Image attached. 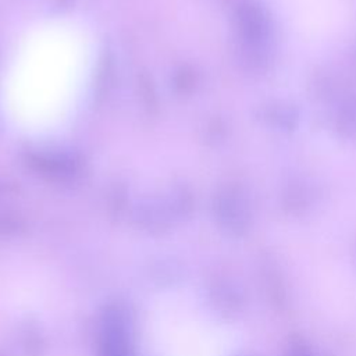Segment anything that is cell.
<instances>
[{"label":"cell","instance_id":"obj_1","mask_svg":"<svg viewBox=\"0 0 356 356\" xmlns=\"http://www.w3.org/2000/svg\"><path fill=\"white\" fill-rule=\"evenodd\" d=\"M214 216L220 228L235 238L246 235L253 222L250 199L239 185L222 188L214 199Z\"/></svg>","mask_w":356,"mask_h":356},{"label":"cell","instance_id":"obj_2","mask_svg":"<svg viewBox=\"0 0 356 356\" xmlns=\"http://www.w3.org/2000/svg\"><path fill=\"white\" fill-rule=\"evenodd\" d=\"M207 298L213 310L224 318H234L246 305L243 288L234 280L218 277L207 286Z\"/></svg>","mask_w":356,"mask_h":356},{"label":"cell","instance_id":"obj_3","mask_svg":"<svg viewBox=\"0 0 356 356\" xmlns=\"http://www.w3.org/2000/svg\"><path fill=\"white\" fill-rule=\"evenodd\" d=\"M316 200L313 186L300 178L291 179L281 192V206L285 213L291 216L306 214Z\"/></svg>","mask_w":356,"mask_h":356},{"label":"cell","instance_id":"obj_4","mask_svg":"<svg viewBox=\"0 0 356 356\" xmlns=\"http://www.w3.org/2000/svg\"><path fill=\"white\" fill-rule=\"evenodd\" d=\"M257 118L268 127L281 132H292L299 125V110L284 102H273L263 104L257 110Z\"/></svg>","mask_w":356,"mask_h":356},{"label":"cell","instance_id":"obj_5","mask_svg":"<svg viewBox=\"0 0 356 356\" xmlns=\"http://www.w3.org/2000/svg\"><path fill=\"white\" fill-rule=\"evenodd\" d=\"M334 129L345 140H356V95H349L339 103L335 117Z\"/></svg>","mask_w":356,"mask_h":356},{"label":"cell","instance_id":"obj_6","mask_svg":"<svg viewBox=\"0 0 356 356\" xmlns=\"http://www.w3.org/2000/svg\"><path fill=\"white\" fill-rule=\"evenodd\" d=\"M132 325L131 310L122 303H110L102 313V331L129 334Z\"/></svg>","mask_w":356,"mask_h":356},{"label":"cell","instance_id":"obj_7","mask_svg":"<svg viewBox=\"0 0 356 356\" xmlns=\"http://www.w3.org/2000/svg\"><path fill=\"white\" fill-rule=\"evenodd\" d=\"M263 281L271 302L277 307H284L286 303L285 284L282 277L280 275V271L268 261L263 266Z\"/></svg>","mask_w":356,"mask_h":356},{"label":"cell","instance_id":"obj_8","mask_svg":"<svg viewBox=\"0 0 356 356\" xmlns=\"http://www.w3.org/2000/svg\"><path fill=\"white\" fill-rule=\"evenodd\" d=\"M153 277L159 284H172L174 280L181 277V270L171 261H159L153 268Z\"/></svg>","mask_w":356,"mask_h":356},{"label":"cell","instance_id":"obj_9","mask_svg":"<svg viewBox=\"0 0 356 356\" xmlns=\"http://www.w3.org/2000/svg\"><path fill=\"white\" fill-rule=\"evenodd\" d=\"M285 356H320L317 355L310 343L300 335H293L286 346Z\"/></svg>","mask_w":356,"mask_h":356},{"label":"cell","instance_id":"obj_10","mask_svg":"<svg viewBox=\"0 0 356 356\" xmlns=\"http://www.w3.org/2000/svg\"><path fill=\"white\" fill-rule=\"evenodd\" d=\"M24 346L26 353H29L31 356H38L40 353L42 349V341H40V335L38 334V331L35 330H28L25 339H24Z\"/></svg>","mask_w":356,"mask_h":356},{"label":"cell","instance_id":"obj_11","mask_svg":"<svg viewBox=\"0 0 356 356\" xmlns=\"http://www.w3.org/2000/svg\"><path fill=\"white\" fill-rule=\"evenodd\" d=\"M19 222L10 217H3L0 218V236H10L14 232L18 231Z\"/></svg>","mask_w":356,"mask_h":356},{"label":"cell","instance_id":"obj_12","mask_svg":"<svg viewBox=\"0 0 356 356\" xmlns=\"http://www.w3.org/2000/svg\"><path fill=\"white\" fill-rule=\"evenodd\" d=\"M231 356H257V355H256V353H253V352L241 350V352H236V353H234V355H231Z\"/></svg>","mask_w":356,"mask_h":356}]
</instances>
